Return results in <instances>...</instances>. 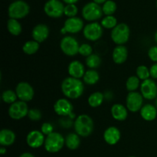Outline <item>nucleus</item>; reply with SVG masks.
<instances>
[{"label": "nucleus", "instance_id": "f3484780", "mask_svg": "<svg viewBox=\"0 0 157 157\" xmlns=\"http://www.w3.org/2000/svg\"><path fill=\"white\" fill-rule=\"evenodd\" d=\"M121 138V133L119 129L116 127H109L104 130V140L107 144L113 146L117 144Z\"/></svg>", "mask_w": 157, "mask_h": 157}, {"label": "nucleus", "instance_id": "e433bc0d", "mask_svg": "<svg viewBox=\"0 0 157 157\" xmlns=\"http://www.w3.org/2000/svg\"><path fill=\"white\" fill-rule=\"evenodd\" d=\"M27 117L29 118V120H31V121H38L41 119V117H42V113H41V112L38 109L32 108L29 109Z\"/></svg>", "mask_w": 157, "mask_h": 157}, {"label": "nucleus", "instance_id": "a19ab883", "mask_svg": "<svg viewBox=\"0 0 157 157\" xmlns=\"http://www.w3.org/2000/svg\"><path fill=\"white\" fill-rule=\"evenodd\" d=\"M19 157H35L34 156L33 154H32L31 153H28V152H26V153H23L22 154L20 155Z\"/></svg>", "mask_w": 157, "mask_h": 157}, {"label": "nucleus", "instance_id": "09e8293b", "mask_svg": "<svg viewBox=\"0 0 157 157\" xmlns=\"http://www.w3.org/2000/svg\"><path fill=\"white\" fill-rule=\"evenodd\" d=\"M156 8H157V0H156Z\"/></svg>", "mask_w": 157, "mask_h": 157}, {"label": "nucleus", "instance_id": "49530a36", "mask_svg": "<svg viewBox=\"0 0 157 157\" xmlns=\"http://www.w3.org/2000/svg\"><path fill=\"white\" fill-rule=\"evenodd\" d=\"M155 104H156V109H157V98H156V101H155Z\"/></svg>", "mask_w": 157, "mask_h": 157}, {"label": "nucleus", "instance_id": "c756f323", "mask_svg": "<svg viewBox=\"0 0 157 157\" xmlns=\"http://www.w3.org/2000/svg\"><path fill=\"white\" fill-rule=\"evenodd\" d=\"M101 64V58L97 54H92L91 55L86 58V65L90 69H94L95 70L96 68L100 67Z\"/></svg>", "mask_w": 157, "mask_h": 157}, {"label": "nucleus", "instance_id": "2f4dec72", "mask_svg": "<svg viewBox=\"0 0 157 157\" xmlns=\"http://www.w3.org/2000/svg\"><path fill=\"white\" fill-rule=\"evenodd\" d=\"M117 19L113 15H106L101 20V25L106 29H113L117 25Z\"/></svg>", "mask_w": 157, "mask_h": 157}, {"label": "nucleus", "instance_id": "f704fd0d", "mask_svg": "<svg viewBox=\"0 0 157 157\" xmlns=\"http://www.w3.org/2000/svg\"><path fill=\"white\" fill-rule=\"evenodd\" d=\"M78 12V9L75 4H68L64 6V15L67 16L68 18H73L76 17L77 14Z\"/></svg>", "mask_w": 157, "mask_h": 157}, {"label": "nucleus", "instance_id": "1a4fd4ad", "mask_svg": "<svg viewBox=\"0 0 157 157\" xmlns=\"http://www.w3.org/2000/svg\"><path fill=\"white\" fill-rule=\"evenodd\" d=\"M74 107L71 101L66 98L58 99L54 104V110L59 116L69 117L71 119L75 117V114L73 113Z\"/></svg>", "mask_w": 157, "mask_h": 157}, {"label": "nucleus", "instance_id": "a878e982", "mask_svg": "<svg viewBox=\"0 0 157 157\" xmlns=\"http://www.w3.org/2000/svg\"><path fill=\"white\" fill-rule=\"evenodd\" d=\"M100 75L96 70L90 69L88 71H86L84 77H83V81L87 85H94L99 81Z\"/></svg>", "mask_w": 157, "mask_h": 157}, {"label": "nucleus", "instance_id": "4c0bfd02", "mask_svg": "<svg viewBox=\"0 0 157 157\" xmlns=\"http://www.w3.org/2000/svg\"><path fill=\"white\" fill-rule=\"evenodd\" d=\"M41 132L44 135V136H48V135L51 134L54 132V127L52 124L48 122L43 123L41 126Z\"/></svg>", "mask_w": 157, "mask_h": 157}, {"label": "nucleus", "instance_id": "6ab92c4d", "mask_svg": "<svg viewBox=\"0 0 157 157\" xmlns=\"http://www.w3.org/2000/svg\"><path fill=\"white\" fill-rule=\"evenodd\" d=\"M67 72L70 77L77 79L83 78L85 74V67L84 64L79 61H73L69 64L67 67Z\"/></svg>", "mask_w": 157, "mask_h": 157}, {"label": "nucleus", "instance_id": "0eeeda50", "mask_svg": "<svg viewBox=\"0 0 157 157\" xmlns=\"http://www.w3.org/2000/svg\"><path fill=\"white\" fill-rule=\"evenodd\" d=\"M103 12L102 8L98 4L93 2H88L83 7L82 16L85 20L88 21H92L99 20L102 17Z\"/></svg>", "mask_w": 157, "mask_h": 157}, {"label": "nucleus", "instance_id": "9d476101", "mask_svg": "<svg viewBox=\"0 0 157 157\" xmlns=\"http://www.w3.org/2000/svg\"><path fill=\"white\" fill-rule=\"evenodd\" d=\"M144 106V97L136 91L129 92L126 98V107L129 111L136 113L140 111Z\"/></svg>", "mask_w": 157, "mask_h": 157}, {"label": "nucleus", "instance_id": "20e7f679", "mask_svg": "<svg viewBox=\"0 0 157 157\" xmlns=\"http://www.w3.org/2000/svg\"><path fill=\"white\" fill-rule=\"evenodd\" d=\"M130 35V27L126 23H120L111 30L110 37L117 45H124L129 41Z\"/></svg>", "mask_w": 157, "mask_h": 157}, {"label": "nucleus", "instance_id": "b1692460", "mask_svg": "<svg viewBox=\"0 0 157 157\" xmlns=\"http://www.w3.org/2000/svg\"><path fill=\"white\" fill-rule=\"evenodd\" d=\"M81 145V139L76 133H71L65 137V146L69 150H77Z\"/></svg>", "mask_w": 157, "mask_h": 157}, {"label": "nucleus", "instance_id": "412c9836", "mask_svg": "<svg viewBox=\"0 0 157 157\" xmlns=\"http://www.w3.org/2000/svg\"><path fill=\"white\" fill-rule=\"evenodd\" d=\"M110 113L114 120L117 121H124L128 117V110L127 107H124L123 104H115L110 109Z\"/></svg>", "mask_w": 157, "mask_h": 157}, {"label": "nucleus", "instance_id": "39448f33", "mask_svg": "<svg viewBox=\"0 0 157 157\" xmlns=\"http://www.w3.org/2000/svg\"><path fill=\"white\" fill-rule=\"evenodd\" d=\"M30 12V7L29 4L22 0H18L11 3L9 6L8 12L10 18L14 19H21L29 15Z\"/></svg>", "mask_w": 157, "mask_h": 157}, {"label": "nucleus", "instance_id": "5701e85b", "mask_svg": "<svg viewBox=\"0 0 157 157\" xmlns=\"http://www.w3.org/2000/svg\"><path fill=\"white\" fill-rule=\"evenodd\" d=\"M16 136L12 130L2 129L0 131V144L2 147H10L15 143Z\"/></svg>", "mask_w": 157, "mask_h": 157}, {"label": "nucleus", "instance_id": "ea45409f", "mask_svg": "<svg viewBox=\"0 0 157 157\" xmlns=\"http://www.w3.org/2000/svg\"><path fill=\"white\" fill-rule=\"evenodd\" d=\"M150 77L153 79H157V63H154L150 68Z\"/></svg>", "mask_w": 157, "mask_h": 157}, {"label": "nucleus", "instance_id": "72a5a7b5", "mask_svg": "<svg viewBox=\"0 0 157 157\" xmlns=\"http://www.w3.org/2000/svg\"><path fill=\"white\" fill-rule=\"evenodd\" d=\"M136 76H137L138 78H139V79L142 81L149 79L150 77V69H149L146 65L138 66L137 68H136Z\"/></svg>", "mask_w": 157, "mask_h": 157}, {"label": "nucleus", "instance_id": "393cba45", "mask_svg": "<svg viewBox=\"0 0 157 157\" xmlns=\"http://www.w3.org/2000/svg\"><path fill=\"white\" fill-rule=\"evenodd\" d=\"M104 99H105V96L104 94L99 91H96L92 93L89 96L87 102L90 107L93 108H96V107H100L103 104Z\"/></svg>", "mask_w": 157, "mask_h": 157}, {"label": "nucleus", "instance_id": "37998d69", "mask_svg": "<svg viewBox=\"0 0 157 157\" xmlns=\"http://www.w3.org/2000/svg\"><path fill=\"white\" fill-rule=\"evenodd\" d=\"M107 0H94V2L95 3H97V4L100 5V4H104V3L107 2Z\"/></svg>", "mask_w": 157, "mask_h": 157}, {"label": "nucleus", "instance_id": "c9c22d12", "mask_svg": "<svg viewBox=\"0 0 157 157\" xmlns=\"http://www.w3.org/2000/svg\"><path fill=\"white\" fill-rule=\"evenodd\" d=\"M78 54H80L82 56L87 58V57L90 56V55H91L93 54L92 46L90 44H87V43H84V44H81L79 48V52H78Z\"/></svg>", "mask_w": 157, "mask_h": 157}, {"label": "nucleus", "instance_id": "7ed1b4c3", "mask_svg": "<svg viewBox=\"0 0 157 157\" xmlns=\"http://www.w3.org/2000/svg\"><path fill=\"white\" fill-rule=\"evenodd\" d=\"M65 145V138L60 133L53 132L45 137L44 147L47 152L55 153L59 152Z\"/></svg>", "mask_w": 157, "mask_h": 157}, {"label": "nucleus", "instance_id": "2eb2a0df", "mask_svg": "<svg viewBox=\"0 0 157 157\" xmlns=\"http://www.w3.org/2000/svg\"><path fill=\"white\" fill-rule=\"evenodd\" d=\"M140 94L144 98L152 101L157 98V84L153 79H147L140 84Z\"/></svg>", "mask_w": 157, "mask_h": 157}, {"label": "nucleus", "instance_id": "4be33fe9", "mask_svg": "<svg viewBox=\"0 0 157 157\" xmlns=\"http://www.w3.org/2000/svg\"><path fill=\"white\" fill-rule=\"evenodd\" d=\"M140 116L144 121H153L156 118L157 116V109L156 106L153 104H147L143 106L141 110H140Z\"/></svg>", "mask_w": 157, "mask_h": 157}, {"label": "nucleus", "instance_id": "473e14b6", "mask_svg": "<svg viewBox=\"0 0 157 157\" xmlns=\"http://www.w3.org/2000/svg\"><path fill=\"white\" fill-rule=\"evenodd\" d=\"M117 4L115 2L112 0H107L102 6V10L104 15H113L114 12L117 11Z\"/></svg>", "mask_w": 157, "mask_h": 157}, {"label": "nucleus", "instance_id": "c85d7f7f", "mask_svg": "<svg viewBox=\"0 0 157 157\" xmlns=\"http://www.w3.org/2000/svg\"><path fill=\"white\" fill-rule=\"evenodd\" d=\"M139 87H140V80L137 76H130L126 81V88L127 91H136Z\"/></svg>", "mask_w": 157, "mask_h": 157}, {"label": "nucleus", "instance_id": "423d86ee", "mask_svg": "<svg viewBox=\"0 0 157 157\" xmlns=\"http://www.w3.org/2000/svg\"><path fill=\"white\" fill-rule=\"evenodd\" d=\"M80 44L78 40L72 36H64L60 41V48L67 56H75L79 52Z\"/></svg>", "mask_w": 157, "mask_h": 157}, {"label": "nucleus", "instance_id": "aec40b11", "mask_svg": "<svg viewBox=\"0 0 157 157\" xmlns=\"http://www.w3.org/2000/svg\"><path fill=\"white\" fill-rule=\"evenodd\" d=\"M128 58V49L125 45H117L112 53V58L115 64H124Z\"/></svg>", "mask_w": 157, "mask_h": 157}, {"label": "nucleus", "instance_id": "a18cd8bd", "mask_svg": "<svg viewBox=\"0 0 157 157\" xmlns=\"http://www.w3.org/2000/svg\"><path fill=\"white\" fill-rule=\"evenodd\" d=\"M154 39H155V41H156V44H157V30H156V33H155V35H154Z\"/></svg>", "mask_w": 157, "mask_h": 157}, {"label": "nucleus", "instance_id": "f257e3e1", "mask_svg": "<svg viewBox=\"0 0 157 157\" xmlns=\"http://www.w3.org/2000/svg\"><path fill=\"white\" fill-rule=\"evenodd\" d=\"M61 91L67 99H78L84 91V84L80 79L67 77L61 82Z\"/></svg>", "mask_w": 157, "mask_h": 157}, {"label": "nucleus", "instance_id": "7c9ffc66", "mask_svg": "<svg viewBox=\"0 0 157 157\" xmlns=\"http://www.w3.org/2000/svg\"><path fill=\"white\" fill-rule=\"evenodd\" d=\"M18 97H17L15 91L12 90H6L2 94V100L4 103L9 104H12L16 102Z\"/></svg>", "mask_w": 157, "mask_h": 157}, {"label": "nucleus", "instance_id": "a211bd4d", "mask_svg": "<svg viewBox=\"0 0 157 157\" xmlns=\"http://www.w3.org/2000/svg\"><path fill=\"white\" fill-rule=\"evenodd\" d=\"M32 36L39 44L44 42L49 36V28L44 24L37 25L32 29Z\"/></svg>", "mask_w": 157, "mask_h": 157}, {"label": "nucleus", "instance_id": "bb28decb", "mask_svg": "<svg viewBox=\"0 0 157 157\" xmlns=\"http://www.w3.org/2000/svg\"><path fill=\"white\" fill-rule=\"evenodd\" d=\"M7 29L11 35L14 36H18L21 33L22 27L17 19L9 18L7 21Z\"/></svg>", "mask_w": 157, "mask_h": 157}, {"label": "nucleus", "instance_id": "58836bf2", "mask_svg": "<svg viewBox=\"0 0 157 157\" xmlns=\"http://www.w3.org/2000/svg\"><path fill=\"white\" fill-rule=\"evenodd\" d=\"M148 57L152 61L157 63V45L152 46L148 51Z\"/></svg>", "mask_w": 157, "mask_h": 157}, {"label": "nucleus", "instance_id": "dca6fc26", "mask_svg": "<svg viewBox=\"0 0 157 157\" xmlns=\"http://www.w3.org/2000/svg\"><path fill=\"white\" fill-rule=\"evenodd\" d=\"M44 135L39 130H32L26 136V143L31 148L37 149L42 147L44 144Z\"/></svg>", "mask_w": 157, "mask_h": 157}, {"label": "nucleus", "instance_id": "9b49d317", "mask_svg": "<svg viewBox=\"0 0 157 157\" xmlns=\"http://www.w3.org/2000/svg\"><path fill=\"white\" fill-rule=\"evenodd\" d=\"M29 107L26 102L21 101H17L16 102L11 104L9 108V116L12 119L18 121L25 117L28 116L29 113Z\"/></svg>", "mask_w": 157, "mask_h": 157}, {"label": "nucleus", "instance_id": "6e6552de", "mask_svg": "<svg viewBox=\"0 0 157 157\" xmlns=\"http://www.w3.org/2000/svg\"><path fill=\"white\" fill-rule=\"evenodd\" d=\"M103 32L104 30L101 24L96 21L88 23L83 29V35L84 38L90 41H98L102 37Z\"/></svg>", "mask_w": 157, "mask_h": 157}, {"label": "nucleus", "instance_id": "c03bdc74", "mask_svg": "<svg viewBox=\"0 0 157 157\" xmlns=\"http://www.w3.org/2000/svg\"><path fill=\"white\" fill-rule=\"evenodd\" d=\"M0 153H1L2 155H4L5 153H6V147H2L1 148H0Z\"/></svg>", "mask_w": 157, "mask_h": 157}, {"label": "nucleus", "instance_id": "f03ea898", "mask_svg": "<svg viewBox=\"0 0 157 157\" xmlns=\"http://www.w3.org/2000/svg\"><path fill=\"white\" fill-rule=\"evenodd\" d=\"M75 133L82 137H87L94 131V121L87 114H81L75 119L74 124Z\"/></svg>", "mask_w": 157, "mask_h": 157}, {"label": "nucleus", "instance_id": "cd10ccee", "mask_svg": "<svg viewBox=\"0 0 157 157\" xmlns=\"http://www.w3.org/2000/svg\"><path fill=\"white\" fill-rule=\"evenodd\" d=\"M40 47L39 43L35 40H29L26 41L22 46V51L25 54L28 55H35L38 51Z\"/></svg>", "mask_w": 157, "mask_h": 157}, {"label": "nucleus", "instance_id": "4468645a", "mask_svg": "<svg viewBox=\"0 0 157 157\" xmlns=\"http://www.w3.org/2000/svg\"><path fill=\"white\" fill-rule=\"evenodd\" d=\"M15 91L18 97V99L24 102H29L32 101L35 94L32 86L29 83L25 82V81L20 82L17 84Z\"/></svg>", "mask_w": 157, "mask_h": 157}, {"label": "nucleus", "instance_id": "f8f14e48", "mask_svg": "<svg viewBox=\"0 0 157 157\" xmlns=\"http://www.w3.org/2000/svg\"><path fill=\"white\" fill-rule=\"evenodd\" d=\"M44 11L48 17L58 18L64 14V6L60 0H48L44 4Z\"/></svg>", "mask_w": 157, "mask_h": 157}, {"label": "nucleus", "instance_id": "de8ad7c7", "mask_svg": "<svg viewBox=\"0 0 157 157\" xmlns=\"http://www.w3.org/2000/svg\"><path fill=\"white\" fill-rule=\"evenodd\" d=\"M129 157H136V156H129Z\"/></svg>", "mask_w": 157, "mask_h": 157}, {"label": "nucleus", "instance_id": "ddd939ff", "mask_svg": "<svg viewBox=\"0 0 157 157\" xmlns=\"http://www.w3.org/2000/svg\"><path fill=\"white\" fill-rule=\"evenodd\" d=\"M84 21L78 17L68 18L65 20L64 27L61 29V33L66 35L67 33L77 34L84 29Z\"/></svg>", "mask_w": 157, "mask_h": 157}, {"label": "nucleus", "instance_id": "79ce46f5", "mask_svg": "<svg viewBox=\"0 0 157 157\" xmlns=\"http://www.w3.org/2000/svg\"><path fill=\"white\" fill-rule=\"evenodd\" d=\"M63 2H64L65 3H67V5L75 4L77 2H78V0H63Z\"/></svg>", "mask_w": 157, "mask_h": 157}]
</instances>
